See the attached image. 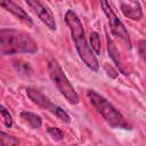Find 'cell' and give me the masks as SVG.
Returning a JSON list of instances; mask_svg holds the SVG:
<instances>
[{
	"label": "cell",
	"mask_w": 146,
	"mask_h": 146,
	"mask_svg": "<svg viewBox=\"0 0 146 146\" xmlns=\"http://www.w3.org/2000/svg\"><path fill=\"white\" fill-rule=\"evenodd\" d=\"M65 22L70 27L72 40L74 41L76 51L83 63L92 71L97 72L99 70V63L96 58L95 52L92 51L91 47L88 46L83 25L79 18V16L73 10H67L65 14Z\"/></svg>",
	"instance_id": "6da1fadb"
},
{
	"label": "cell",
	"mask_w": 146,
	"mask_h": 146,
	"mask_svg": "<svg viewBox=\"0 0 146 146\" xmlns=\"http://www.w3.org/2000/svg\"><path fill=\"white\" fill-rule=\"evenodd\" d=\"M36 51L38 44L27 33L14 29H2L0 31V54L2 56L34 54Z\"/></svg>",
	"instance_id": "7a4b0ae2"
},
{
	"label": "cell",
	"mask_w": 146,
	"mask_h": 146,
	"mask_svg": "<svg viewBox=\"0 0 146 146\" xmlns=\"http://www.w3.org/2000/svg\"><path fill=\"white\" fill-rule=\"evenodd\" d=\"M87 97L95 110L104 117V120L113 128H124L127 129L128 124L123 115L116 110L105 97L96 92L95 90H88Z\"/></svg>",
	"instance_id": "3957f363"
},
{
	"label": "cell",
	"mask_w": 146,
	"mask_h": 146,
	"mask_svg": "<svg viewBox=\"0 0 146 146\" xmlns=\"http://www.w3.org/2000/svg\"><path fill=\"white\" fill-rule=\"evenodd\" d=\"M47 68H48V73L49 76L51 79V81L54 82V84L57 87V89L59 90V92L71 103V104H78L79 103V96L76 94V91L74 90L73 86L71 84V82L68 81V79L66 78L63 68L60 67L59 63L50 57L48 59L47 63Z\"/></svg>",
	"instance_id": "277c9868"
},
{
	"label": "cell",
	"mask_w": 146,
	"mask_h": 146,
	"mask_svg": "<svg viewBox=\"0 0 146 146\" xmlns=\"http://www.w3.org/2000/svg\"><path fill=\"white\" fill-rule=\"evenodd\" d=\"M26 94L29 96V98L34 103L36 104L38 106L44 108V110H48L49 112H51L52 114H55L60 121L65 122V123H70L71 122V119H70V115L59 106L52 104L50 102V99L48 97H46L43 94H41L39 90L34 89V88H27L26 89Z\"/></svg>",
	"instance_id": "5b68a950"
},
{
	"label": "cell",
	"mask_w": 146,
	"mask_h": 146,
	"mask_svg": "<svg viewBox=\"0 0 146 146\" xmlns=\"http://www.w3.org/2000/svg\"><path fill=\"white\" fill-rule=\"evenodd\" d=\"M100 1V6H102V9L104 11V14L107 16V19H108V23H110V27H111V31L112 33L120 38L121 40H123L129 48H131V41H130V36H129V33L124 26V24L121 22V19L115 15V13L113 11L110 2L107 0H99Z\"/></svg>",
	"instance_id": "8992f818"
},
{
	"label": "cell",
	"mask_w": 146,
	"mask_h": 146,
	"mask_svg": "<svg viewBox=\"0 0 146 146\" xmlns=\"http://www.w3.org/2000/svg\"><path fill=\"white\" fill-rule=\"evenodd\" d=\"M26 3L33 9V11L38 15V17L46 24V26L50 30H56V22L52 16V14L49 11V9L43 6L39 0H25Z\"/></svg>",
	"instance_id": "52a82bcc"
},
{
	"label": "cell",
	"mask_w": 146,
	"mask_h": 146,
	"mask_svg": "<svg viewBox=\"0 0 146 146\" xmlns=\"http://www.w3.org/2000/svg\"><path fill=\"white\" fill-rule=\"evenodd\" d=\"M0 2H1V7H2L3 9H6L7 11L14 14L16 17L21 18L22 21L26 22L27 24L33 25V22H32L31 17L27 15V13H26L22 7H19V6L16 5L15 2H13L11 0H0Z\"/></svg>",
	"instance_id": "ba28073f"
},
{
	"label": "cell",
	"mask_w": 146,
	"mask_h": 146,
	"mask_svg": "<svg viewBox=\"0 0 146 146\" xmlns=\"http://www.w3.org/2000/svg\"><path fill=\"white\" fill-rule=\"evenodd\" d=\"M121 10L124 16H127L128 18H131L132 21H139L143 16L141 7L138 1H135L133 5L121 3Z\"/></svg>",
	"instance_id": "9c48e42d"
},
{
	"label": "cell",
	"mask_w": 146,
	"mask_h": 146,
	"mask_svg": "<svg viewBox=\"0 0 146 146\" xmlns=\"http://www.w3.org/2000/svg\"><path fill=\"white\" fill-rule=\"evenodd\" d=\"M107 51H108L110 57H111V58H112V60L114 62V64L117 66L119 71H120L121 73H123V74H125V75H127L128 73H127V71L123 68L122 60H121V58H120V52H119V50H117V48H116L115 43L113 42V40H112V39H110V38H107Z\"/></svg>",
	"instance_id": "30bf717a"
},
{
	"label": "cell",
	"mask_w": 146,
	"mask_h": 146,
	"mask_svg": "<svg viewBox=\"0 0 146 146\" xmlns=\"http://www.w3.org/2000/svg\"><path fill=\"white\" fill-rule=\"evenodd\" d=\"M21 119L23 120V122H25L29 127H31L32 129H38L41 127V117L32 112H27V111H22L21 112Z\"/></svg>",
	"instance_id": "8fae6325"
},
{
	"label": "cell",
	"mask_w": 146,
	"mask_h": 146,
	"mask_svg": "<svg viewBox=\"0 0 146 146\" xmlns=\"http://www.w3.org/2000/svg\"><path fill=\"white\" fill-rule=\"evenodd\" d=\"M13 66H14V68L16 70V72L19 75L31 76L32 73H33L31 65L27 62L23 60V59H15V60H13Z\"/></svg>",
	"instance_id": "7c38bea8"
},
{
	"label": "cell",
	"mask_w": 146,
	"mask_h": 146,
	"mask_svg": "<svg viewBox=\"0 0 146 146\" xmlns=\"http://www.w3.org/2000/svg\"><path fill=\"white\" fill-rule=\"evenodd\" d=\"M90 46L95 55H100V36L96 31L90 33Z\"/></svg>",
	"instance_id": "4fadbf2b"
},
{
	"label": "cell",
	"mask_w": 146,
	"mask_h": 146,
	"mask_svg": "<svg viewBox=\"0 0 146 146\" xmlns=\"http://www.w3.org/2000/svg\"><path fill=\"white\" fill-rule=\"evenodd\" d=\"M18 144H19V140L16 139L15 137L9 136L3 131L0 132V145L1 146H13V145H18Z\"/></svg>",
	"instance_id": "5bb4252c"
},
{
	"label": "cell",
	"mask_w": 146,
	"mask_h": 146,
	"mask_svg": "<svg viewBox=\"0 0 146 146\" xmlns=\"http://www.w3.org/2000/svg\"><path fill=\"white\" fill-rule=\"evenodd\" d=\"M47 131H48V135H49L54 140L59 141V140H63V139H64V133H63V131H62L60 129L56 128V127H50V128H48Z\"/></svg>",
	"instance_id": "9a60e30c"
},
{
	"label": "cell",
	"mask_w": 146,
	"mask_h": 146,
	"mask_svg": "<svg viewBox=\"0 0 146 146\" xmlns=\"http://www.w3.org/2000/svg\"><path fill=\"white\" fill-rule=\"evenodd\" d=\"M0 112H1V115H2V119H3L5 125H6L7 128H10V127L13 125V117H11V115L9 114V112H8L3 106L0 107Z\"/></svg>",
	"instance_id": "2e32d148"
},
{
	"label": "cell",
	"mask_w": 146,
	"mask_h": 146,
	"mask_svg": "<svg viewBox=\"0 0 146 146\" xmlns=\"http://www.w3.org/2000/svg\"><path fill=\"white\" fill-rule=\"evenodd\" d=\"M138 51L140 57L146 62V40H140L138 42Z\"/></svg>",
	"instance_id": "e0dca14e"
}]
</instances>
